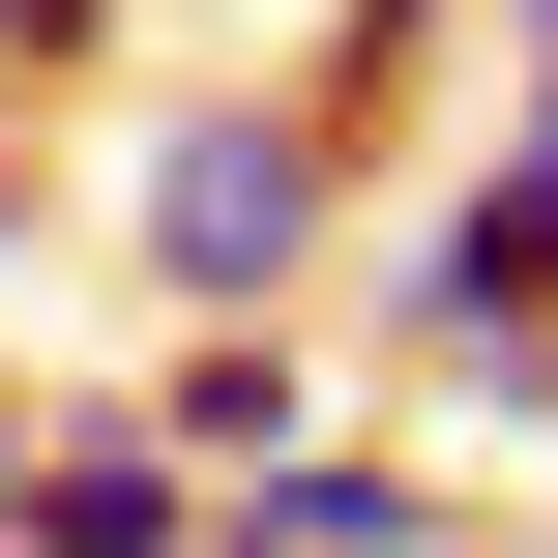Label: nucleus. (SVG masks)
<instances>
[{
    "mask_svg": "<svg viewBox=\"0 0 558 558\" xmlns=\"http://www.w3.org/2000/svg\"><path fill=\"white\" fill-rule=\"evenodd\" d=\"M324 206H353V118L324 88H177L147 118V294L177 324H294L324 294Z\"/></svg>",
    "mask_w": 558,
    "mask_h": 558,
    "instance_id": "obj_1",
    "label": "nucleus"
},
{
    "mask_svg": "<svg viewBox=\"0 0 558 558\" xmlns=\"http://www.w3.org/2000/svg\"><path fill=\"white\" fill-rule=\"evenodd\" d=\"M353 324H383V353H441V383L500 412V383L558 353V206H530V177H441V206L383 235V294H353Z\"/></svg>",
    "mask_w": 558,
    "mask_h": 558,
    "instance_id": "obj_2",
    "label": "nucleus"
},
{
    "mask_svg": "<svg viewBox=\"0 0 558 558\" xmlns=\"http://www.w3.org/2000/svg\"><path fill=\"white\" fill-rule=\"evenodd\" d=\"M147 441H177L206 500H265V471H324V353H294V324H177V383H147Z\"/></svg>",
    "mask_w": 558,
    "mask_h": 558,
    "instance_id": "obj_3",
    "label": "nucleus"
},
{
    "mask_svg": "<svg viewBox=\"0 0 558 558\" xmlns=\"http://www.w3.org/2000/svg\"><path fill=\"white\" fill-rule=\"evenodd\" d=\"M0 558H235V500H206L147 412H88V441L29 471V530H0Z\"/></svg>",
    "mask_w": 558,
    "mask_h": 558,
    "instance_id": "obj_4",
    "label": "nucleus"
},
{
    "mask_svg": "<svg viewBox=\"0 0 558 558\" xmlns=\"http://www.w3.org/2000/svg\"><path fill=\"white\" fill-rule=\"evenodd\" d=\"M235 558H471V500H441V471H383V441H324V471H265V500H235Z\"/></svg>",
    "mask_w": 558,
    "mask_h": 558,
    "instance_id": "obj_5",
    "label": "nucleus"
},
{
    "mask_svg": "<svg viewBox=\"0 0 558 558\" xmlns=\"http://www.w3.org/2000/svg\"><path fill=\"white\" fill-rule=\"evenodd\" d=\"M88 59H118V0H0V118H29V88H88Z\"/></svg>",
    "mask_w": 558,
    "mask_h": 558,
    "instance_id": "obj_6",
    "label": "nucleus"
},
{
    "mask_svg": "<svg viewBox=\"0 0 558 558\" xmlns=\"http://www.w3.org/2000/svg\"><path fill=\"white\" fill-rule=\"evenodd\" d=\"M0 294H29V118H0Z\"/></svg>",
    "mask_w": 558,
    "mask_h": 558,
    "instance_id": "obj_7",
    "label": "nucleus"
},
{
    "mask_svg": "<svg viewBox=\"0 0 558 558\" xmlns=\"http://www.w3.org/2000/svg\"><path fill=\"white\" fill-rule=\"evenodd\" d=\"M500 441H530V471H558V353H530V383H500Z\"/></svg>",
    "mask_w": 558,
    "mask_h": 558,
    "instance_id": "obj_8",
    "label": "nucleus"
},
{
    "mask_svg": "<svg viewBox=\"0 0 558 558\" xmlns=\"http://www.w3.org/2000/svg\"><path fill=\"white\" fill-rule=\"evenodd\" d=\"M29 471H59V441H29V412H0V530H29Z\"/></svg>",
    "mask_w": 558,
    "mask_h": 558,
    "instance_id": "obj_9",
    "label": "nucleus"
},
{
    "mask_svg": "<svg viewBox=\"0 0 558 558\" xmlns=\"http://www.w3.org/2000/svg\"><path fill=\"white\" fill-rule=\"evenodd\" d=\"M500 177H530V206H558V118H530V147H500Z\"/></svg>",
    "mask_w": 558,
    "mask_h": 558,
    "instance_id": "obj_10",
    "label": "nucleus"
}]
</instances>
